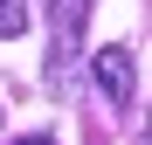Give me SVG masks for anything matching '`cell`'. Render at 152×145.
I'll use <instances>...</instances> for the list:
<instances>
[{
	"mask_svg": "<svg viewBox=\"0 0 152 145\" xmlns=\"http://www.w3.org/2000/svg\"><path fill=\"white\" fill-rule=\"evenodd\" d=\"M28 35V0H0V42Z\"/></svg>",
	"mask_w": 152,
	"mask_h": 145,
	"instance_id": "obj_2",
	"label": "cell"
},
{
	"mask_svg": "<svg viewBox=\"0 0 152 145\" xmlns=\"http://www.w3.org/2000/svg\"><path fill=\"white\" fill-rule=\"evenodd\" d=\"M90 76H97V90H104V104L111 111H124V104H132V48H124V42H104V48H90Z\"/></svg>",
	"mask_w": 152,
	"mask_h": 145,
	"instance_id": "obj_1",
	"label": "cell"
},
{
	"mask_svg": "<svg viewBox=\"0 0 152 145\" xmlns=\"http://www.w3.org/2000/svg\"><path fill=\"white\" fill-rule=\"evenodd\" d=\"M14 145H56V138H48V131H35V138H14Z\"/></svg>",
	"mask_w": 152,
	"mask_h": 145,
	"instance_id": "obj_3",
	"label": "cell"
}]
</instances>
